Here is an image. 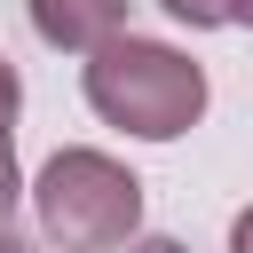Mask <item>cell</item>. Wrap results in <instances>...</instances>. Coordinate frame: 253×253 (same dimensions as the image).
Instances as JSON below:
<instances>
[{
  "label": "cell",
  "mask_w": 253,
  "mask_h": 253,
  "mask_svg": "<svg viewBox=\"0 0 253 253\" xmlns=\"http://www.w3.org/2000/svg\"><path fill=\"white\" fill-rule=\"evenodd\" d=\"M79 95L103 126L134 134V142H174L206 119V63H190L174 40H142V32H119L103 40L87 63H79Z\"/></svg>",
  "instance_id": "1"
},
{
  "label": "cell",
  "mask_w": 253,
  "mask_h": 253,
  "mask_svg": "<svg viewBox=\"0 0 253 253\" xmlns=\"http://www.w3.org/2000/svg\"><path fill=\"white\" fill-rule=\"evenodd\" d=\"M32 213H40V237L63 245V253H111V245H134L142 229V182L126 158L95 150V142H71L40 166L32 182Z\"/></svg>",
  "instance_id": "2"
},
{
  "label": "cell",
  "mask_w": 253,
  "mask_h": 253,
  "mask_svg": "<svg viewBox=\"0 0 253 253\" xmlns=\"http://www.w3.org/2000/svg\"><path fill=\"white\" fill-rule=\"evenodd\" d=\"M24 8H32V32H40L47 47L95 55L103 40L126 32V8H134V0H24Z\"/></svg>",
  "instance_id": "3"
},
{
  "label": "cell",
  "mask_w": 253,
  "mask_h": 253,
  "mask_svg": "<svg viewBox=\"0 0 253 253\" xmlns=\"http://www.w3.org/2000/svg\"><path fill=\"white\" fill-rule=\"evenodd\" d=\"M174 24H190V32H221L229 24V0H158Z\"/></svg>",
  "instance_id": "4"
},
{
  "label": "cell",
  "mask_w": 253,
  "mask_h": 253,
  "mask_svg": "<svg viewBox=\"0 0 253 253\" xmlns=\"http://www.w3.org/2000/svg\"><path fill=\"white\" fill-rule=\"evenodd\" d=\"M16 198H32V190H24V166H16V134H0V221L16 213Z\"/></svg>",
  "instance_id": "5"
},
{
  "label": "cell",
  "mask_w": 253,
  "mask_h": 253,
  "mask_svg": "<svg viewBox=\"0 0 253 253\" xmlns=\"http://www.w3.org/2000/svg\"><path fill=\"white\" fill-rule=\"evenodd\" d=\"M16 111H24V79H16V63L0 55V134L16 126Z\"/></svg>",
  "instance_id": "6"
},
{
  "label": "cell",
  "mask_w": 253,
  "mask_h": 253,
  "mask_svg": "<svg viewBox=\"0 0 253 253\" xmlns=\"http://www.w3.org/2000/svg\"><path fill=\"white\" fill-rule=\"evenodd\" d=\"M229 253H253V206H245V213L229 221Z\"/></svg>",
  "instance_id": "7"
},
{
  "label": "cell",
  "mask_w": 253,
  "mask_h": 253,
  "mask_svg": "<svg viewBox=\"0 0 253 253\" xmlns=\"http://www.w3.org/2000/svg\"><path fill=\"white\" fill-rule=\"evenodd\" d=\"M126 253H190V245H182V237H134Z\"/></svg>",
  "instance_id": "8"
},
{
  "label": "cell",
  "mask_w": 253,
  "mask_h": 253,
  "mask_svg": "<svg viewBox=\"0 0 253 253\" xmlns=\"http://www.w3.org/2000/svg\"><path fill=\"white\" fill-rule=\"evenodd\" d=\"M229 24H245V32H253V0H229Z\"/></svg>",
  "instance_id": "9"
},
{
  "label": "cell",
  "mask_w": 253,
  "mask_h": 253,
  "mask_svg": "<svg viewBox=\"0 0 253 253\" xmlns=\"http://www.w3.org/2000/svg\"><path fill=\"white\" fill-rule=\"evenodd\" d=\"M0 253H24V237H16V229H8V221H0Z\"/></svg>",
  "instance_id": "10"
}]
</instances>
